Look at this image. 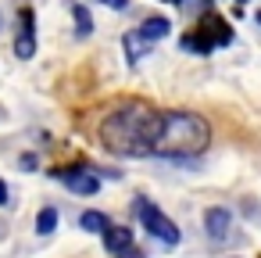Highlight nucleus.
I'll return each instance as SVG.
<instances>
[{
  "label": "nucleus",
  "instance_id": "2",
  "mask_svg": "<svg viewBox=\"0 0 261 258\" xmlns=\"http://www.w3.org/2000/svg\"><path fill=\"white\" fill-rule=\"evenodd\" d=\"M211 144V126L193 115V111H161L158 136H154V154L165 158H190L200 154Z\"/></svg>",
  "mask_w": 261,
  "mask_h": 258
},
{
  "label": "nucleus",
  "instance_id": "15",
  "mask_svg": "<svg viewBox=\"0 0 261 258\" xmlns=\"http://www.w3.org/2000/svg\"><path fill=\"white\" fill-rule=\"evenodd\" d=\"M118 258H143V254H140V251H133V247H129V251H122V254H118Z\"/></svg>",
  "mask_w": 261,
  "mask_h": 258
},
{
  "label": "nucleus",
  "instance_id": "10",
  "mask_svg": "<svg viewBox=\"0 0 261 258\" xmlns=\"http://www.w3.org/2000/svg\"><path fill=\"white\" fill-rule=\"evenodd\" d=\"M54 229H58V212L47 204V208H40V215H36V233L47 237V233H54Z\"/></svg>",
  "mask_w": 261,
  "mask_h": 258
},
{
  "label": "nucleus",
  "instance_id": "1",
  "mask_svg": "<svg viewBox=\"0 0 261 258\" xmlns=\"http://www.w3.org/2000/svg\"><path fill=\"white\" fill-rule=\"evenodd\" d=\"M158 122L161 111H154L143 101H129L122 108H115L104 122H100V140L111 154L122 158H147L154 154V136H158Z\"/></svg>",
  "mask_w": 261,
  "mask_h": 258
},
{
  "label": "nucleus",
  "instance_id": "13",
  "mask_svg": "<svg viewBox=\"0 0 261 258\" xmlns=\"http://www.w3.org/2000/svg\"><path fill=\"white\" fill-rule=\"evenodd\" d=\"M8 197H11V194H8V183H4V179H0V208H4V204H11Z\"/></svg>",
  "mask_w": 261,
  "mask_h": 258
},
{
  "label": "nucleus",
  "instance_id": "14",
  "mask_svg": "<svg viewBox=\"0 0 261 258\" xmlns=\"http://www.w3.org/2000/svg\"><path fill=\"white\" fill-rule=\"evenodd\" d=\"M100 4H108V8H115V11H122V8H125V0H100Z\"/></svg>",
  "mask_w": 261,
  "mask_h": 258
},
{
  "label": "nucleus",
  "instance_id": "3",
  "mask_svg": "<svg viewBox=\"0 0 261 258\" xmlns=\"http://www.w3.org/2000/svg\"><path fill=\"white\" fill-rule=\"evenodd\" d=\"M136 212H140L143 229H147L154 240H161V244H168V247H175V244H179V226H175L161 208H154L150 201H140V204H136Z\"/></svg>",
  "mask_w": 261,
  "mask_h": 258
},
{
  "label": "nucleus",
  "instance_id": "8",
  "mask_svg": "<svg viewBox=\"0 0 261 258\" xmlns=\"http://www.w3.org/2000/svg\"><path fill=\"white\" fill-rule=\"evenodd\" d=\"M104 244H108V251L122 254V251L133 247V229H125V226H108V229H104Z\"/></svg>",
  "mask_w": 261,
  "mask_h": 258
},
{
  "label": "nucleus",
  "instance_id": "11",
  "mask_svg": "<svg viewBox=\"0 0 261 258\" xmlns=\"http://www.w3.org/2000/svg\"><path fill=\"white\" fill-rule=\"evenodd\" d=\"M72 18H75V33L79 36H90L93 33V18H90V11L83 4H72Z\"/></svg>",
  "mask_w": 261,
  "mask_h": 258
},
{
  "label": "nucleus",
  "instance_id": "12",
  "mask_svg": "<svg viewBox=\"0 0 261 258\" xmlns=\"http://www.w3.org/2000/svg\"><path fill=\"white\" fill-rule=\"evenodd\" d=\"M122 47H125V54H129V61H140L143 58V51H147V43L136 36V33H129L125 40H122Z\"/></svg>",
  "mask_w": 261,
  "mask_h": 258
},
{
  "label": "nucleus",
  "instance_id": "5",
  "mask_svg": "<svg viewBox=\"0 0 261 258\" xmlns=\"http://www.w3.org/2000/svg\"><path fill=\"white\" fill-rule=\"evenodd\" d=\"M18 22H22V29H18V40H15V54H18V58H33V54H36V29H33L36 18H33L29 8H22Z\"/></svg>",
  "mask_w": 261,
  "mask_h": 258
},
{
  "label": "nucleus",
  "instance_id": "7",
  "mask_svg": "<svg viewBox=\"0 0 261 258\" xmlns=\"http://www.w3.org/2000/svg\"><path fill=\"white\" fill-rule=\"evenodd\" d=\"M136 36H140L147 47H150L154 40H165V36H168V18H165V15H158V18H147V22L136 29Z\"/></svg>",
  "mask_w": 261,
  "mask_h": 258
},
{
  "label": "nucleus",
  "instance_id": "17",
  "mask_svg": "<svg viewBox=\"0 0 261 258\" xmlns=\"http://www.w3.org/2000/svg\"><path fill=\"white\" fill-rule=\"evenodd\" d=\"M240 4H243V0H240Z\"/></svg>",
  "mask_w": 261,
  "mask_h": 258
},
{
  "label": "nucleus",
  "instance_id": "4",
  "mask_svg": "<svg viewBox=\"0 0 261 258\" xmlns=\"http://www.w3.org/2000/svg\"><path fill=\"white\" fill-rule=\"evenodd\" d=\"M54 176H58L72 194H86V197H90V194L100 190V176L90 172V169H61V172H54Z\"/></svg>",
  "mask_w": 261,
  "mask_h": 258
},
{
  "label": "nucleus",
  "instance_id": "6",
  "mask_svg": "<svg viewBox=\"0 0 261 258\" xmlns=\"http://www.w3.org/2000/svg\"><path fill=\"white\" fill-rule=\"evenodd\" d=\"M204 229H207L211 240H225L229 229H232V215L225 208H207L204 212Z\"/></svg>",
  "mask_w": 261,
  "mask_h": 258
},
{
  "label": "nucleus",
  "instance_id": "16",
  "mask_svg": "<svg viewBox=\"0 0 261 258\" xmlns=\"http://www.w3.org/2000/svg\"><path fill=\"white\" fill-rule=\"evenodd\" d=\"M257 26H261V11H257Z\"/></svg>",
  "mask_w": 261,
  "mask_h": 258
},
{
  "label": "nucleus",
  "instance_id": "9",
  "mask_svg": "<svg viewBox=\"0 0 261 258\" xmlns=\"http://www.w3.org/2000/svg\"><path fill=\"white\" fill-rule=\"evenodd\" d=\"M79 222H83V229H86V233H100V237H104V229L111 226L104 212H83V219H79Z\"/></svg>",
  "mask_w": 261,
  "mask_h": 258
}]
</instances>
